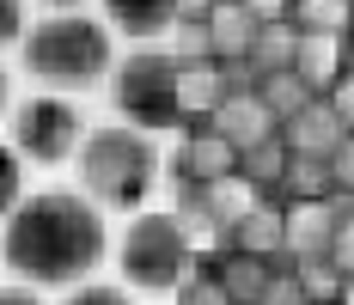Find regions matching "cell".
Masks as SVG:
<instances>
[{
  "instance_id": "7402d4cb",
  "label": "cell",
  "mask_w": 354,
  "mask_h": 305,
  "mask_svg": "<svg viewBox=\"0 0 354 305\" xmlns=\"http://www.w3.org/2000/svg\"><path fill=\"white\" fill-rule=\"evenodd\" d=\"M25 202V171H19V153L12 147H0V226H6V214Z\"/></svg>"
},
{
  "instance_id": "9c48e42d",
  "label": "cell",
  "mask_w": 354,
  "mask_h": 305,
  "mask_svg": "<svg viewBox=\"0 0 354 305\" xmlns=\"http://www.w3.org/2000/svg\"><path fill=\"white\" fill-rule=\"evenodd\" d=\"M287 257H250V250H226V257H214V263H202V269L220 275V287H226V299L232 305H257L263 293H269V281H275V269H281ZM293 269V263H287Z\"/></svg>"
},
{
  "instance_id": "3957f363",
  "label": "cell",
  "mask_w": 354,
  "mask_h": 305,
  "mask_svg": "<svg viewBox=\"0 0 354 305\" xmlns=\"http://www.w3.org/2000/svg\"><path fill=\"white\" fill-rule=\"evenodd\" d=\"M80 183L98 207H141L159 183V147L135 122H110L80 140Z\"/></svg>"
},
{
  "instance_id": "f546056e",
  "label": "cell",
  "mask_w": 354,
  "mask_h": 305,
  "mask_svg": "<svg viewBox=\"0 0 354 305\" xmlns=\"http://www.w3.org/2000/svg\"><path fill=\"white\" fill-rule=\"evenodd\" d=\"M245 12L257 25H275V19H287V0H245Z\"/></svg>"
},
{
  "instance_id": "5b68a950",
  "label": "cell",
  "mask_w": 354,
  "mask_h": 305,
  "mask_svg": "<svg viewBox=\"0 0 354 305\" xmlns=\"http://www.w3.org/2000/svg\"><path fill=\"white\" fill-rule=\"evenodd\" d=\"M110 98L147 135L189 122L183 116V62H177L171 49H135L129 62H116L110 68Z\"/></svg>"
},
{
  "instance_id": "4fadbf2b",
  "label": "cell",
  "mask_w": 354,
  "mask_h": 305,
  "mask_svg": "<svg viewBox=\"0 0 354 305\" xmlns=\"http://www.w3.org/2000/svg\"><path fill=\"white\" fill-rule=\"evenodd\" d=\"M208 43H214V62H245V55H250V43H257V19L245 12V0H214Z\"/></svg>"
},
{
  "instance_id": "4316f807",
  "label": "cell",
  "mask_w": 354,
  "mask_h": 305,
  "mask_svg": "<svg viewBox=\"0 0 354 305\" xmlns=\"http://www.w3.org/2000/svg\"><path fill=\"white\" fill-rule=\"evenodd\" d=\"M330 177H336L342 196H354V135L336 140V153H330Z\"/></svg>"
},
{
  "instance_id": "2e32d148",
  "label": "cell",
  "mask_w": 354,
  "mask_h": 305,
  "mask_svg": "<svg viewBox=\"0 0 354 305\" xmlns=\"http://www.w3.org/2000/svg\"><path fill=\"white\" fill-rule=\"evenodd\" d=\"M293 49H299V25L293 19H275V25H257V43H250V68H257V80L263 73H287L293 68Z\"/></svg>"
},
{
  "instance_id": "8d00e7d4",
  "label": "cell",
  "mask_w": 354,
  "mask_h": 305,
  "mask_svg": "<svg viewBox=\"0 0 354 305\" xmlns=\"http://www.w3.org/2000/svg\"><path fill=\"white\" fill-rule=\"evenodd\" d=\"M330 305H336V299H330Z\"/></svg>"
},
{
  "instance_id": "ffe728a7",
  "label": "cell",
  "mask_w": 354,
  "mask_h": 305,
  "mask_svg": "<svg viewBox=\"0 0 354 305\" xmlns=\"http://www.w3.org/2000/svg\"><path fill=\"white\" fill-rule=\"evenodd\" d=\"M293 275H299V287H306V299H312V305L342 299V269H336L330 257H306V263H293Z\"/></svg>"
},
{
  "instance_id": "d6a6232c",
  "label": "cell",
  "mask_w": 354,
  "mask_h": 305,
  "mask_svg": "<svg viewBox=\"0 0 354 305\" xmlns=\"http://www.w3.org/2000/svg\"><path fill=\"white\" fill-rule=\"evenodd\" d=\"M6 104H12V80H6V68H0V116H6Z\"/></svg>"
},
{
  "instance_id": "d590c367",
  "label": "cell",
  "mask_w": 354,
  "mask_h": 305,
  "mask_svg": "<svg viewBox=\"0 0 354 305\" xmlns=\"http://www.w3.org/2000/svg\"><path fill=\"white\" fill-rule=\"evenodd\" d=\"M287 12H293V0H287Z\"/></svg>"
},
{
  "instance_id": "6da1fadb",
  "label": "cell",
  "mask_w": 354,
  "mask_h": 305,
  "mask_svg": "<svg viewBox=\"0 0 354 305\" xmlns=\"http://www.w3.org/2000/svg\"><path fill=\"white\" fill-rule=\"evenodd\" d=\"M104 207L80 190H37L6 214L0 257L31 287H80L104 263Z\"/></svg>"
},
{
  "instance_id": "44dd1931",
  "label": "cell",
  "mask_w": 354,
  "mask_h": 305,
  "mask_svg": "<svg viewBox=\"0 0 354 305\" xmlns=\"http://www.w3.org/2000/svg\"><path fill=\"white\" fill-rule=\"evenodd\" d=\"M171 55L189 68V62H214V43H208V19H177L171 25Z\"/></svg>"
},
{
  "instance_id": "8992f818",
  "label": "cell",
  "mask_w": 354,
  "mask_h": 305,
  "mask_svg": "<svg viewBox=\"0 0 354 305\" xmlns=\"http://www.w3.org/2000/svg\"><path fill=\"white\" fill-rule=\"evenodd\" d=\"M80 140H86V122L68 92H37L12 110V153L31 165H62L80 153Z\"/></svg>"
},
{
  "instance_id": "d6986e66",
  "label": "cell",
  "mask_w": 354,
  "mask_h": 305,
  "mask_svg": "<svg viewBox=\"0 0 354 305\" xmlns=\"http://www.w3.org/2000/svg\"><path fill=\"white\" fill-rule=\"evenodd\" d=\"M299 31H324V37H342L348 31V0H293L287 12Z\"/></svg>"
},
{
  "instance_id": "7c38bea8",
  "label": "cell",
  "mask_w": 354,
  "mask_h": 305,
  "mask_svg": "<svg viewBox=\"0 0 354 305\" xmlns=\"http://www.w3.org/2000/svg\"><path fill=\"white\" fill-rule=\"evenodd\" d=\"M348 37V31H342ZM342 37H324V31H299V49H293V73L312 86V92H330L342 80Z\"/></svg>"
},
{
  "instance_id": "8fae6325",
  "label": "cell",
  "mask_w": 354,
  "mask_h": 305,
  "mask_svg": "<svg viewBox=\"0 0 354 305\" xmlns=\"http://www.w3.org/2000/svg\"><path fill=\"white\" fill-rule=\"evenodd\" d=\"M342 135H348V129L336 122L330 98H312L306 110H299V116H287V122H281V140H287V153H312V159H330Z\"/></svg>"
},
{
  "instance_id": "484cf974",
  "label": "cell",
  "mask_w": 354,
  "mask_h": 305,
  "mask_svg": "<svg viewBox=\"0 0 354 305\" xmlns=\"http://www.w3.org/2000/svg\"><path fill=\"white\" fill-rule=\"evenodd\" d=\"M330 263L342 275H354V214H336V232H330Z\"/></svg>"
},
{
  "instance_id": "83f0119b",
  "label": "cell",
  "mask_w": 354,
  "mask_h": 305,
  "mask_svg": "<svg viewBox=\"0 0 354 305\" xmlns=\"http://www.w3.org/2000/svg\"><path fill=\"white\" fill-rule=\"evenodd\" d=\"M324 98H330V110H336V122H342V129L354 135V73H342V80L324 92Z\"/></svg>"
},
{
  "instance_id": "836d02e7",
  "label": "cell",
  "mask_w": 354,
  "mask_h": 305,
  "mask_svg": "<svg viewBox=\"0 0 354 305\" xmlns=\"http://www.w3.org/2000/svg\"><path fill=\"white\" fill-rule=\"evenodd\" d=\"M336 305H354V275H342V299Z\"/></svg>"
},
{
  "instance_id": "1f68e13d",
  "label": "cell",
  "mask_w": 354,
  "mask_h": 305,
  "mask_svg": "<svg viewBox=\"0 0 354 305\" xmlns=\"http://www.w3.org/2000/svg\"><path fill=\"white\" fill-rule=\"evenodd\" d=\"M43 6H49V12H80L86 0H43Z\"/></svg>"
},
{
  "instance_id": "ba28073f",
  "label": "cell",
  "mask_w": 354,
  "mask_h": 305,
  "mask_svg": "<svg viewBox=\"0 0 354 305\" xmlns=\"http://www.w3.org/2000/svg\"><path fill=\"white\" fill-rule=\"evenodd\" d=\"M208 122H214L226 140H232L239 153H245V147H257V140H275V135H281L275 110L257 98V92H232V98H220V110H214Z\"/></svg>"
},
{
  "instance_id": "5bb4252c",
  "label": "cell",
  "mask_w": 354,
  "mask_h": 305,
  "mask_svg": "<svg viewBox=\"0 0 354 305\" xmlns=\"http://www.w3.org/2000/svg\"><path fill=\"white\" fill-rule=\"evenodd\" d=\"M104 25L122 37H165L177 25V0H104Z\"/></svg>"
},
{
  "instance_id": "ac0fdd59",
  "label": "cell",
  "mask_w": 354,
  "mask_h": 305,
  "mask_svg": "<svg viewBox=\"0 0 354 305\" xmlns=\"http://www.w3.org/2000/svg\"><path fill=\"white\" fill-rule=\"evenodd\" d=\"M257 98L275 110V122H287V116H299V110L318 98V92H312V86H306L299 73L287 68V73H263V80H257Z\"/></svg>"
},
{
  "instance_id": "52a82bcc",
  "label": "cell",
  "mask_w": 354,
  "mask_h": 305,
  "mask_svg": "<svg viewBox=\"0 0 354 305\" xmlns=\"http://www.w3.org/2000/svg\"><path fill=\"white\" fill-rule=\"evenodd\" d=\"M189 135L177 140L171 153V177H196V183H214V177H232L239 171V147L220 135L214 122H183Z\"/></svg>"
},
{
  "instance_id": "f1b7e54d",
  "label": "cell",
  "mask_w": 354,
  "mask_h": 305,
  "mask_svg": "<svg viewBox=\"0 0 354 305\" xmlns=\"http://www.w3.org/2000/svg\"><path fill=\"white\" fill-rule=\"evenodd\" d=\"M25 43V0H0V49Z\"/></svg>"
},
{
  "instance_id": "603a6c76",
  "label": "cell",
  "mask_w": 354,
  "mask_h": 305,
  "mask_svg": "<svg viewBox=\"0 0 354 305\" xmlns=\"http://www.w3.org/2000/svg\"><path fill=\"white\" fill-rule=\"evenodd\" d=\"M177 305H232V299H226V287H220L214 269H196L183 287H177Z\"/></svg>"
},
{
  "instance_id": "d4e9b609",
  "label": "cell",
  "mask_w": 354,
  "mask_h": 305,
  "mask_svg": "<svg viewBox=\"0 0 354 305\" xmlns=\"http://www.w3.org/2000/svg\"><path fill=\"white\" fill-rule=\"evenodd\" d=\"M257 305H312V299H306V287H299V275H293V269L281 263V269H275V281H269V293H263Z\"/></svg>"
},
{
  "instance_id": "e575fe53",
  "label": "cell",
  "mask_w": 354,
  "mask_h": 305,
  "mask_svg": "<svg viewBox=\"0 0 354 305\" xmlns=\"http://www.w3.org/2000/svg\"><path fill=\"white\" fill-rule=\"evenodd\" d=\"M348 31H354V0H348Z\"/></svg>"
},
{
  "instance_id": "9a60e30c",
  "label": "cell",
  "mask_w": 354,
  "mask_h": 305,
  "mask_svg": "<svg viewBox=\"0 0 354 305\" xmlns=\"http://www.w3.org/2000/svg\"><path fill=\"white\" fill-rule=\"evenodd\" d=\"M330 196H336L330 159H312V153H287V171H281V202H330Z\"/></svg>"
},
{
  "instance_id": "e0dca14e",
  "label": "cell",
  "mask_w": 354,
  "mask_h": 305,
  "mask_svg": "<svg viewBox=\"0 0 354 305\" xmlns=\"http://www.w3.org/2000/svg\"><path fill=\"white\" fill-rule=\"evenodd\" d=\"M226 98V80H220V62H189L183 68V116L189 122H208Z\"/></svg>"
},
{
  "instance_id": "30bf717a",
  "label": "cell",
  "mask_w": 354,
  "mask_h": 305,
  "mask_svg": "<svg viewBox=\"0 0 354 305\" xmlns=\"http://www.w3.org/2000/svg\"><path fill=\"white\" fill-rule=\"evenodd\" d=\"M330 232H336V207L330 202H287V263H306V257H330Z\"/></svg>"
},
{
  "instance_id": "277c9868",
  "label": "cell",
  "mask_w": 354,
  "mask_h": 305,
  "mask_svg": "<svg viewBox=\"0 0 354 305\" xmlns=\"http://www.w3.org/2000/svg\"><path fill=\"white\" fill-rule=\"evenodd\" d=\"M116 269L141 293H177L202 269V257H196V238L177 214H135L122 244H116Z\"/></svg>"
},
{
  "instance_id": "cb8c5ba5",
  "label": "cell",
  "mask_w": 354,
  "mask_h": 305,
  "mask_svg": "<svg viewBox=\"0 0 354 305\" xmlns=\"http://www.w3.org/2000/svg\"><path fill=\"white\" fill-rule=\"evenodd\" d=\"M62 305H135L129 299V287H110V281H80V287H68V299Z\"/></svg>"
},
{
  "instance_id": "4dcf8cb0",
  "label": "cell",
  "mask_w": 354,
  "mask_h": 305,
  "mask_svg": "<svg viewBox=\"0 0 354 305\" xmlns=\"http://www.w3.org/2000/svg\"><path fill=\"white\" fill-rule=\"evenodd\" d=\"M0 305H43V299H37L31 281H6V287H0Z\"/></svg>"
},
{
  "instance_id": "7a4b0ae2",
  "label": "cell",
  "mask_w": 354,
  "mask_h": 305,
  "mask_svg": "<svg viewBox=\"0 0 354 305\" xmlns=\"http://www.w3.org/2000/svg\"><path fill=\"white\" fill-rule=\"evenodd\" d=\"M19 49H25L31 80H43L49 92H86V86H98L116 68L110 25L86 19V12H49V19H37Z\"/></svg>"
}]
</instances>
